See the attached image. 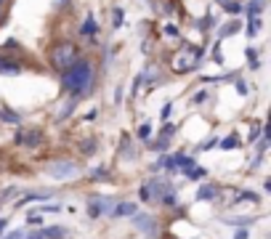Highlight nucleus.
Returning a JSON list of instances; mask_svg holds the SVG:
<instances>
[{
	"label": "nucleus",
	"instance_id": "f8f14e48",
	"mask_svg": "<svg viewBox=\"0 0 271 239\" xmlns=\"http://www.w3.org/2000/svg\"><path fill=\"white\" fill-rule=\"evenodd\" d=\"M218 146H221V149H237V146H239V141H237V136H229V138H223Z\"/></svg>",
	"mask_w": 271,
	"mask_h": 239
},
{
	"label": "nucleus",
	"instance_id": "1a4fd4ad",
	"mask_svg": "<svg viewBox=\"0 0 271 239\" xmlns=\"http://www.w3.org/2000/svg\"><path fill=\"white\" fill-rule=\"evenodd\" d=\"M93 32H96V19L85 16V21H82V27H80V35H82V38H91Z\"/></svg>",
	"mask_w": 271,
	"mask_h": 239
},
{
	"label": "nucleus",
	"instance_id": "b1692460",
	"mask_svg": "<svg viewBox=\"0 0 271 239\" xmlns=\"http://www.w3.org/2000/svg\"><path fill=\"white\" fill-rule=\"evenodd\" d=\"M43 210H45V213H58V210H62V205H45Z\"/></svg>",
	"mask_w": 271,
	"mask_h": 239
},
{
	"label": "nucleus",
	"instance_id": "9b49d317",
	"mask_svg": "<svg viewBox=\"0 0 271 239\" xmlns=\"http://www.w3.org/2000/svg\"><path fill=\"white\" fill-rule=\"evenodd\" d=\"M213 197H216V189L213 186H202V189L197 191V199H213Z\"/></svg>",
	"mask_w": 271,
	"mask_h": 239
},
{
	"label": "nucleus",
	"instance_id": "f03ea898",
	"mask_svg": "<svg viewBox=\"0 0 271 239\" xmlns=\"http://www.w3.org/2000/svg\"><path fill=\"white\" fill-rule=\"evenodd\" d=\"M80 58V51H77V45L75 43H58L53 51H51V64L56 69H67V67H72L75 62Z\"/></svg>",
	"mask_w": 271,
	"mask_h": 239
},
{
	"label": "nucleus",
	"instance_id": "423d86ee",
	"mask_svg": "<svg viewBox=\"0 0 271 239\" xmlns=\"http://www.w3.org/2000/svg\"><path fill=\"white\" fill-rule=\"evenodd\" d=\"M109 205H112L109 199H93L88 213L93 215V218H99V215H104V213H112V210H109Z\"/></svg>",
	"mask_w": 271,
	"mask_h": 239
},
{
	"label": "nucleus",
	"instance_id": "7ed1b4c3",
	"mask_svg": "<svg viewBox=\"0 0 271 239\" xmlns=\"http://www.w3.org/2000/svg\"><path fill=\"white\" fill-rule=\"evenodd\" d=\"M48 173L53 178H75L80 173V165H75V162H53L48 167Z\"/></svg>",
	"mask_w": 271,
	"mask_h": 239
},
{
	"label": "nucleus",
	"instance_id": "4be33fe9",
	"mask_svg": "<svg viewBox=\"0 0 271 239\" xmlns=\"http://www.w3.org/2000/svg\"><path fill=\"white\" fill-rule=\"evenodd\" d=\"M123 16H125V14L117 8V11H114V27H120V24H123Z\"/></svg>",
	"mask_w": 271,
	"mask_h": 239
},
{
	"label": "nucleus",
	"instance_id": "aec40b11",
	"mask_svg": "<svg viewBox=\"0 0 271 239\" xmlns=\"http://www.w3.org/2000/svg\"><path fill=\"white\" fill-rule=\"evenodd\" d=\"M155 167H173V157H162Z\"/></svg>",
	"mask_w": 271,
	"mask_h": 239
},
{
	"label": "nucleus",
	"instance_id": "f3484780",
	"mask_svg": "<svg viewBox=\"0 0 271 239\" xmlns=\"http://www.w3.org/2000/svg\"><path fill=\"white\" fill-rule=\"evenodd\" d=\"M24 141H27V146H38L40 136H38V133H29V136H24Z\"/></svg>",
	"mask_w": 271,
	"mask_h": 239
},
{
	"label": "nucleus",
	"instance_id": "393cba45",
	"mask_svg": "<svg viewBox=\"0 0 271 239\" xmlns=\"http://www.w3.org/2000/svg\"><path fill=\"white\" fill-rule=\"evenodd\" d=\"M205 96H207L205 91H199V93L194 96V104H202V101H205Z\"/></svg>",
	"mask_w": 271,
	"mask_h": 239
},
{
	"label": "nucleus",
	"instance_id": "39448f33",
	"mask_svg": "<svg viewBox=\"0 0 271 239\" xmlns=\"http://www.w3.org/2000/svg\"><path fill=\"white\" fill-rule=\"evenodd\" d=\"M136 226H138V231L155 236V218L152 215H136Z\"/></svg>",
	"mask_w": 271,
	"mask_h": 239
},
{
	"label": "nucleus",
	"instance_id": "ddd939ff",
	"mask_svg": "<svg viewBox=\"0 0 271 239\" xmlns=\"http://www.w3.org/2000/svg\"><path fill=\"white\" fill-rule=\"evenodd\" d=\"M239 29V21H231V24H226V27H221V38H226V35H234Z\"/></svg>",
	"mask_w": 271,
	"mask_h": 239
},
{
	"label": "nucleus",
	"instance_id": "a211bd4d",
	"mask_svg": "<svg viewBox=\"0 0 271 239\" xmlns=\"http://www.w3.org/2000/svg\"><path fill=\"white\" fill-rule=\"evenodd\" d=\"M149 133H152L149 125H141V128H138V138H149Z\"/></svg>",
	"mask_w": 271,
	"mask_h": 239
},
{
	"label": "nucleus",
	"instance_id": "20e7f679",
	"mask_svg": "<svg viewBox=\"0 0 271 239\" xmlns=\"http://www.w3.org/2000/svg\"><path fill=\"white\" fill-rule=\"evenodd\" d=\"M64 236H67L64 226H45L43 231H35L32 236H24V239H64Z\"/></svg>",
	"mask_w": 271,
	"mask_h": 239
},
{
	"label": "nucleus",
	"instance_id": "9d476101",
	"mask_svg": "<svg viewBox=\"0 0 271 239\" xmlns=\"http://www.w3.org/2000/svg\"><path fill=\"white\" fill-rule=\"evenodd\" d=\"M263 0H250L247 3V16H261V11H263Z\"/></svg>",
	"mask_w": 271,
	"mask_h": 239
},
{
	"label": "nucleus",
	"instance_id": "c85d7f7f",
	"mask_svg": "<svg viewBox=\"0 0 271 239\" xmlns=\"http://www.w3.org/2000/svg\"><path fill=\"white\" fill-rule=\"evenodd\" d=\"M6 223H8L6 218H0V236H3V229H6Z\"/></svg>",
	"mask_w": 271,
	"mask_h": 239
},
{
	"label": "nucleus",
	"instance_id": "5701e85b",
	"mask_svg": "<svg viewBox=\"0 0 271 239\" xmlns=\"http://www.w3.org/2000/svg\"><path fill=\"white\" fill-rule=\"evenodd\" d=\"M216 143H218L216 138H210V141H205V143H199V149H210V146H216Z\"/></svg>",
	"mask_w": 271,
	"mask_h": 239
},
{
	"label": "nucleus",
	"instance_id": "7c9ffc66",
	"mask_svg": "<svg viewBox=\"0 0 271 239\" xmlns=\"http://www.w3.org/2000/svg\"><path fill=\"white\" fill-rule=\"evenodd\" d=\"M0 14H3V11H0Z\"/></svg>",
	"mask_w": 271,
	"mask_h": 239
},
{
	"label": "nucleus",
	"instance_id": "6e6552de",
	"mask_svg": "<svg viewBox=\"0 0 271 239\" xmlns=\"http://www.w3.org/2000/svg\"><path fill=\"white\" fill-rule=\"evenodd\" d=\"M112 215H120V218L123 215H136V205L133 202H120V205L112 210Z\"/></svg>",
	"mask_w": 271,
	"mask_h": 239
},
{
	"label": "nucleus",
	"instance_id": "dca6fc26",
	"mask_svg": "<svg viewBox=\"0 0 271 239\" xmlns=\"http://www.w3.org/2000/svg\"><path fill=\"white\" fill-rule=\"evenodd\" d=\"M0 117L6 120V123H19V114H14V112H8V109H0Z\"/></svg>",
	"mask_w": 271,
	"mask_h": 239
},
{
	"label": "nucleus",
	"instance_id": "c756f323",
	"mask_svg": "<svg viewBox=\"0 0 271 239\" xmlns=\"http://www.w3.org/2000/svg\"><path fill=\"white\" fill-rule=\"evenodd\" d=\"M3 6H6V0H0V11H3Z\"/></svg>",
	"mask_w": 271,
	"mask_h": 239
},
{
	"label": "nucleus",
	"instance_id": "4468645a",
	"mask_svg": "<svg viewBox=\"0 0 271 239\" xmlns=\"http://www.w3.org/2000/svg\"><path fill=\"white\" fill-rule=\"evenodd\" d=\"M0 72H6V75H19V64H6V62H0Z\"/></svg>",
	"mask_w": 271,
	"mask_h": 239
},
{
	"label": "nucleus",
	"instance_id": "0eeeda50",
	"mask_svg": "<svg viewBox=\"0 0 271 239\" xmlns=\"http://www.w3.org/2000/svg\"><path fill=\"white\" fill-rule=\"evenodd\" d=\"M175 165H178V167H181L184 173H192L197 162H194L192 157H184V154H181V157H173V167H175Z\"/></svg>",
	"mask_w": 271,
	"mask_h": 239
},
{
	"label": "nucleus",
	"instance_id": "6ab92c4d",
	"mask_svg": "<svg viewBox=\"0 0 271 239\" xmlns=\"http://www.w3.org/2000/svg\"><path fill=\"white\" fill-rule=\"evenodd\" d=\"M138 197H141V199H149V197H152V189H149V186H141V189H138Z\"/></svg>",
	"mask_w": 271,
	"mask_h": 239
},
{
	"label": "nucleus",
	"instance_id": "2eb2a0df",
	"mask_svg": "<svg viewBox=\"0 0 271 239\" xmlns=\"http://www.w3.org/2000/svg\"><path fill=\"white\" fill-rule=\"evenodd\" d=\"M245 56H247V62H250V67H253V69H258V53H255V48H247Z\"/></svg>",
	"mask_w": 271,
	"mask_h": 239
},
{
	"label": "nucleus",
	"instance_id": "bb28decb",
	"mask_svg": "<svg viewBox=\"0 0 271 239\" xmlns=\"http://www.w3.org/2000/svg\"><path fill=\"white\" fill-rule=\"evenodd\" d=\"M234 239H247V229H239L237 234H234Z\"/></svg>",
	"mask_w": 271,
	"mask_h": 239
},
{
	"label": "nucleus",
	"instance_id": "f257e3e1",
	"mask_svg": "<svg viewBox=\"0 0 271 239\" xmlns=\"http://www.w3.org/2000/svg\"><path fill=\"white\" fill-rule=\"evenodd\" d=\"M62 85H64L69 93H75V96L88 93L91 85H93V64L88 62V58H82V62L77 58L72 67H67V69H64Z\"/></svg>",
	"mask_w": 271,
	"mask_h": 239
},
{
	"label": "nucleus",
	"instance_id": "a878e982",
	"mask_svg": "<svg viewBox=\"0 0 271 239\" xmlns=\"http://www.w3.org/2000/svg\"><path fill=\"white\" fill-rule=\"evenodd\" d=\"M6 239H24V231H14V234H8Z\"/></svg>",
	"mask_w": 271,
	"mask_h": 239
},
{
	"label": "nucleus",
	"instance_id": "412c9836",
	"mask_svg": "<svg viewBox=\"0 0 271 239\" xmlns=\"http://www.w3.org/2000/svg\"><path fill=\"white\" fill-rule=\"evenodd\" d=\"M170 109H173V106H170V104H165V106H162V112H160V117H162V123H165V120H168V117H170Z\"/></svg>",
	"mask_w": 271,
	"mask_h": 239
},
{
	"label": "nucleus",
	"instance_id": "cd10ccee",
	"mask_svg": "<svg viewBox=\"0 0 271 239\" xmlns=\"http://www.w3.org/2000/svg\"><path fill=\"white\" fill-rule=\"evenodd\" d=\"M165 32H168V35H178V29H175L173 24H168V27H165Z\"/></svg>",
	"mask_w": 271,
	"mask_h": 239
}]
</instances>
